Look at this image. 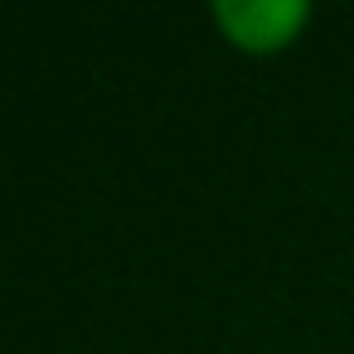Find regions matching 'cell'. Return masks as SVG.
I'll list each match as a JSON object with an SVG mask.
<instances>
[{"label":"cell","mask_w":354,"mask_h":354,"mask_svg":"<svg viewBox=\"0 0 354 354\" xmlns=\"http://www.w3.org/2000/svg\"><path fill=\"white\" fill-rule=\"evenodd\" d=\"M223 30L248 49H277L291 39V30L306 20L301 0H218Z\"/></svg>","instance_id":"obj_1"}]
</instances>
